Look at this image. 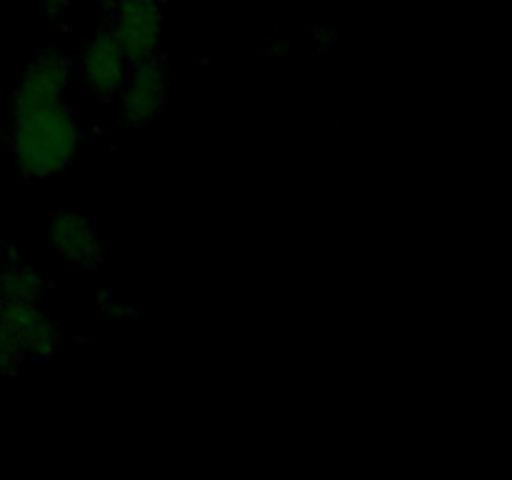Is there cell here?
<instances>
[{
  "instance_id": "cell-8",
  "label": "cell",
  "mask_w": 512,
  "mask_h": 480,
  "mask_svg": "<svg viewBox=\"0 0 512 480\" xmlns=\"http://www.w3.org/2000/svg\"><path fill=\"white\" fill-rule=\"evenodd\" d=\"M25 363H28V358H25L23 348L13 338V333L0 323V373L13 375L18 370H23Z\"/></svg>"
},
{
  "instance_id": "cell-6",
  "label": "cell",
  "mask_w": 512,
  "mask_h": 480,
  "mask_svg": "<svg viewBox=\"0 0 512 480\" xmlns=\"http://www.w3.org/2000/svg\"><path fill=\"white\" fill-rule=\"evenodd\" d=\"M0 323L13 333L28 360L45 363L63 348V330L43 308V300H0Z\"/></svg>"
},
{
  "instance_id": "cell-2",
  "label": "cell",
  "mask_w": 512,
  "mask_h": 480,
  "mask_svg": "<svg viewBox=\"0 0 512 480\" xmlns=\"http://www.w3.org/2000/svg\"><path fill=\"white\" fill-rule=\"evenodd\" d=\"M170 75L160 58L140 60L130 65V73L120 88L118 118L125 128H148L165 113L170 100Z\"/></svg>"
},
{
  "instance_id": "cell-5",
  "label": "cell",
  "mask_w": 512,
  "mask_h": 480,
  "mask_svg": "<svg viewBox=\"0 0 512 480\" xmlns=\"http://www.w3.org/2000/svg\"><path fill=\"white\" fill-rule=\"evenodd\" d=\"M48 245L55 258L78 270L98 268L105 260V243L98 223L80 208H60L50 215Z\"/></svg>"
},
{
  "instance_id": "cell-4",
  "label": "cell",
  "mask_w": 512,
  "mask_h": 480,
  "mask_svg": "<svg viewBox=\"0 0 512 480\" xmlns=\"http://www.w3.org/2000/svg\"><path fill=\"white\" fill-rule=\"evenodd\" d=\"M108 30L133 63L160 58L165 33L163 0H113Z\"/></svg>"
},
{
  "instance_id": "cell-3",
  "label": "cell",
  "mask_w": 512,
  "mask_h": 480,
  "mask_svg": "<svg viewBox=\"0 0 512 480\" xmlns=\"http://www.w3.org/2000/svg\"><path fill=\"white\" fill-rule=\"evenodd\" d=\"M75 65V78L80 80L85 93L100 103H113L123 88L125 78L130 73L133 60L123 50V45L115 40L108 28H100L83 50L78 53Z\"/></svg>"
},
{
  "instance_id": "cell-9",
  "label": "cell",
  "mask_w": 512,
  "mask_h": 480,
  "mask_svg": "<svg viewBox=\"0 0 512 480\" xmlns=\"http://www.w3.org/2000/svg\"><path fill=\"white\" fill-rule=\"evenodd\" d=\"M75 3H78V0H43L45 10H48V13H53V15L65 13V10L73 8Z\"/></svg>"
},
{
  "instance_id": "cell-1",
  "label": "cell",
  "mask_w": 512,
  "mask_h": 480,
  "mask_svg": "<svg viewBox=\"0 0 512 480\" xmlns=\"http://www.w3.org/2000/svg\"><path fill=\"white\" fill-rule=\"evenodd\" d=\"M75 65L68 53L48 48L20 73L10 100L8 148L15 168L30 180H48L70 168L83 145V130L68 93Z\"/></svg>"
},
{
  "instance_id": "cell-7",
  "label": "cell",
  "mask_w": 512,
  "mask_h": 480,
  "mask_svg": "<svg viewBox=\"0 0 512 480\" xmlns=\"http://www.w3.org/2000/svg\"><path fill=\"white\" fill-rule=\"evenodd\" d=\"M45 275L28 260H8L0 268V300H43Z\"/></svg>"
}]
</instances>
